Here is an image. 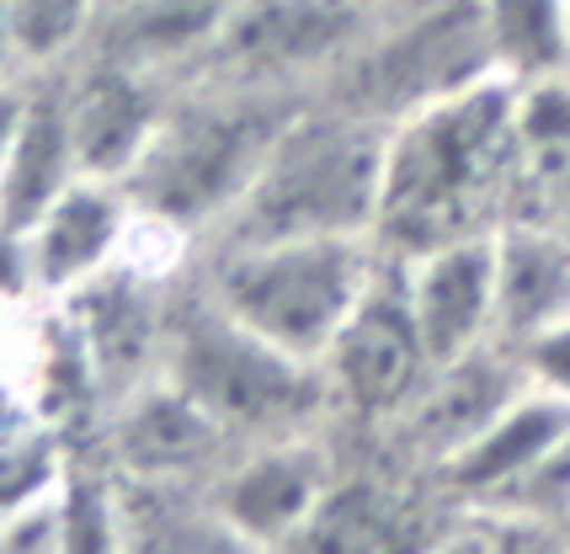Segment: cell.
Segmentation results:
<instances>
[{"instance_id": "14", "label": "cell", "mask_w": 570, "mask_h": 554, "mask_svg": "<svg viewBox=\"0 0 570 554\" xmlns=\"http://www.w3.org/2000/svg\"><path fill=\"white\" fill-rule=\"evenodd\" d=\"M570 427V400L528 384L518 400L501 410L474 443H464L453 458L438 464L443 485L470 506H497L539 458L554 448V437Z\"/></svg>"}, {"instance_id": "4", "label": "cell", "mask_w": 570, "mask_h": 554, "mask_svg": "<svg viewBox=\"0 0 570 554\" xmlns=\"http://www.w3.org/2000/svg\"><path fill=\"white\" fill-rule=\"evenodd\" d=\"M288 118L294 112L250 97L166 107L149 150L124 177L134 214L176 235L219 229L235 214V202L250 192Z\"/></svg>"}, {"instance_id": "8", "label": "cell", "mask_w": 570, "mask_h": 554, "mask_svg": "<svg viewBox=\"0 0 570 554\" xmlns=\"http://www.w3.org/2000/svg\"><path fill=\"white\" fill-rule=\"evenodd\" d=\"M331 485L336 479L325 448L304 432H288V437H262L219 479L214 506L235 544H298L331 496Z\"/></svg>"}, {"instance_id": "25", "label": "cell", "mask_w": 570, "mask_h": 554, "mask_svg": "<svg viewBox=\"0 0 570 554\" xmlns=\"http://www.w3.org/2000/svg\"><path fill=\"white\" fill-rule=\"evenodd\" d=\"M32 288V261H27V235L0 225V294Z\"/></svg>"}, {"instance_id": "15", "label": "cell", "mask_w": 570, "mask_h": 554, "mask_svg": "<svg viewBox=\"0 0 570 554\" xmlns=\"http://www.w3.org/2000/svg\"><path fill=\"white\" fill-rule=\"evenodd\" d=\"M229 432L203 410L187 389L145 384L118 416V458L134 479H187L219 458Z\"/></svg>"}, {"instance_id": "17", "label": "cell", "mask_w": 570, "mask_h": 554, "mask_svg": "<svg viewBox=\"0 0 570 554\" xmlns=\"http://www.w3.org/2000/svg\"><path fill=\"white\" fill-rule=\"evenodd\" d=\"M80 177L86 171H80V155H75L65 86L27 91L22 128H17L11 155H6V171H0V225L27 235L53 208V198Z\"/></svg>"}, {"instance_id": "5", "label": "cell", "mask_w": 570, "mask_h": 554, "mask_svg": "<svg viewBox=\"0 0 570 554\" xmlns=\"http://www.w3.org/2000/svg\"><path fill=\"white\" fill-rule=\"evenodd\" d=\"M160 353H166V378L187 389L229 437L262 443L309 432L331 395L321 363L273 347L214 299H187V309L166 315Z\"/></svg>"}, {"instance_id": "7", "label": "cell", "mask_w": 570, "mask_h": 554, "mask_svg": "<svg viewBox=\"0 0 570 554\" xmlns=\"http://www.w3.org/2000/svg\"><path fill=\"white\" fill-rule=\"evenodd\" d=\"M485 76H497V65H491V43L480 22V0H448L443 11L411 17L379 49H368V59L357 65V101H363L357 112L405 118Z\"/></svg>"}, {"instance_id": "27", "label": "cell", "mask_w": 570, "mask_h": 554, "mask_svg": "<svg viewBox=\"0 0 570 554\" xmlns=\"http://www.w3.org/2000/svg\"><path fill=\"white\" fill-rule=\"evenodd\" d=\"M17 70V43H11V6L0 0V80H11Z\"/></svg>"}, {"instance_id": "22", "label": "cell", "mask_w": 570, "mask_h": 554, "mask_svg": "<svg viewBox=\"0 0 570 554\" xmlns=\"http://www.w3.org/2000/svg\"><path fill=\"white\" fill-rule=\"evenodd\" d=\"M298 544H315V550H390L400 544V506H390L379 491L368 485H331L325 506L315 512L309 533Z\"/></svg>"}, {"instance_id": "2", "label": "cell", "mask_w": 570, "mask_h": 554, "mask_svg": "<svg viewBox=\"0 0 570 554\" xmlns=\"http://www.w3.org/2000/svg\"><path fill=\"white\" fill-rule=\"evenodd\" d=\"M390 128L363 112L288 118L250 192L219 225L224 246L288 240V235H373L384 192Z\"/></svg>"}, {"instance_id": "1", "label": "cell", "mask_w": 570, "mask_h": 554, "mask_svg": "<svg viewBox=\"0 0 570 554\" xmlns=\"http://www.w3.org/2000/svg\"><path fill=\"white\" fill-rule=\"evenodd\" d=\"M522 133L518 80L485 76L405 112L384 145L379 229L405 256L470 235Z\"/></svg>"}, {"instance_id": "28", "label": "cell", "mask_w": 570, "mask_h": 554, "mask_svg": "<svg viewBox=\"0 0 570 554\" xmlns=\"http://www.w3.org/2000/svg\"><path fill=\"white\" fill-rule=\"evenodd\" d=\"M128 6H139V0H97L101 17H118V11H128ZM97 27H101V22H97Z\"/></svg>"}, {"instance_id": "11", "label": "cell", "mask_w": 570, "mask_h": 554, "mask_svg": "<svg viewBox=\"0 0 570 554\" xmlns=\"http://www.w3.org/2000/svg\"><path fill=\"white\" fill-rule=\"evenodd\" d=\"M363 0H240L214 59L250 80H283L347 53L363 38Z\"/></svg>"}, {"instance_id": "21", "label": "cell", "mask_w": 570, "mask_h": 554, "mask_svg": "<svg viewBox=\"0 0 570 554\" xmlns=\"http://www.w3.org/2000/svg\"><path fill=\"white\" fill-rule=\"evenodd\" d=\"M6 6H11L17 65L27 70H49L59 59H70L101 22L97 0H6Z\"/></svg>"}, {"instance_id": "16", "label": "cell", "mask_w": 570, "mask_h": 554, "mask_svg": "<svg viewBox=\"0 0 570 554\" xmlns=\"http://www.w3.org/2000/svg\"><path fill=\"white\" fill-rule=\"evenodd\" d=\"M570 315V235L539 225L497 229V342L528 347Z\"/></svg>"}, {"instance_id": "23", "label": "cell", "mask_w": 570, "mask_h": 554, "mask_svg": "<svg viewBox=\"0 0 570 554\" xmlns=\"http://www.w3.org/2000/svg\"><path fill=\"white\" fill-rule=\"evenodd\" d=\"M480 512H497L512 523H570V427L497 506H480Z\"/></svg>"}, {"instance_id": "12", "label": "cell", "mask_w": 570, "mask_h": 554, "mask_svg": "<svg viewBox=\"0 0 570 554\" xmlns=\"http://www.w3.org/2000/svg\"><path fill=\"white\" fill-rule=\"evenodd\" d=\"M65 107H70L80 171L101 181H124L166 118V101L155 97L149 70L107 59V53L80 80L65 86Z\"/></svg>"}, {"instance_id": "26", "label": "cell", "mask_w": 570, "mask_h": 554, "mask_svg": "<svg viewBox=\"0 0 570 554\" xmlns=\"http://www.w3.org/2000/svg\"><path fill=\"white\" fill-rule=\"evenodd\" d=\"M22 112H27V91L0 80V171H6V155H11V139L22 128Z\"/></svg>"}, {"instance_id": "19", "label": "cell", "mask_w": 570, "mask_h": 554, "mask_svg": "<svg viewBox=\"0 0 570 554\" xmlns=\"http://www.w3.org/2000/svg\"><path fill=\"white\" fill-rule=\"evenodd\" d=\"M240 0H139L118 17H101L107 59H124L139 70L176 65L187 53H214Z\"/></svg>"}, {"instance_id": "13", "label": "cell", "mask_w": 570, "mask_h": 554, "mask_svg": "<svg viewBox=\"0 0 570 554\" xmlns=\"http://www.w3.org/2000/svg\"><path fill=\"white\" fill-rule=\"evenodd\" d=\"M128 202L124 181L80 177L70 181L53 208L27 229V261H32V288L75 294L97 273H107L128 240Z\"/></svg>"}, {"instance_id": "10", "label": "cell", "mask_w": 570, "mask_h": 554, "mask_svg": "<svg viewBox=\"0 0 570 554\" xmlns=\"http://www.w3.org/2000/svg\"><path fill=\"white\" fill-rule=\"evenodd\" d=\"M528 384L533 378L522 368V357L512 347H501V342H485V347H474L464 357H448L426 374V384L395 416L400 437L422 458H432V469H438L443 458H453L464 443H474L491 427Z\"/></svg>"}, {"instance_id": "20", "label": "cell", "mask_w": 570, "mask_h": 554, "mask_svg": "<svg viewBox=\"0 0 570 554\" xmlns=\"http://www.w3.org/2000/svg\"><path fill=\"white\" fill-rule=\"evenodd\" d=\"M497 76L549 86L570 70V0H480Z\"/></svg>"}, {"instance_id": "18", "label": "cell", "mask_w": 570, "mask_h": 554, "mask_svg": "<svg viewBox=\"0 0 570 554\" xmlns=\"http://www.w3.org/2000/svg\"><path fill=\"white\" fill-rule=\"evenodd\" d=\"M80 315V347L91 357V374L107 384H128L149 363L155 347H166V315L149 294L145 277L124 273L118 261L97 273L86 288H75Z\"/></svg>"}, {"instance_id": "3", "label": "cell", "mask_w": 570, "mask_h": 554, "mask_svg": "<svg viewBox=\"0 0 570 554\" xmlns=\"http://www.w3.org/2000/svg\"><path fill=\"white\" fill-rule=\"evenodd\" d=\"M379 267L384 261L373 256V235L250 240L219 251L208 299L283 353L325 363L336 330L347 326Z\"/></svg>"}, {"instance_id": "9", "label": "cell", "mask_w": 570, "mask_h": 554, "mask_svg": "<svg viewBox=\"0 0 570 554\" xmlns=\"http://www.w3.org/2000/svg\"><path fill=\"white\" fill-rule=\"evenodd\" d=\"M405 294L432 363L497 342V229H470L405 256Z\"/></svg>"}, {"instance_id": "24", "label": "cell", "mask_w": 570, "mask_h": 554, "mask_svg": "<svg viewBox=\"0 0 570 554\" xmlns=\"http://www.w3.org/2000/svg\"><path fill=\"white\" fill-rule=\"evenodd\" d=\"M518 357H522V368H528V378H533L539 389L570 400V315L560 320V326H549L544 336H533L528 347H518Z\"/></svg>"}, {"instance_id": "6", "label": "cell", "mask_w": 570, "mask_h": 554, "mask_svg": "<svg viewBox=\"0 0 570 554\" xmlns=\"http://www.w3.org/2000/svg\"><path fill=\"white\" fill-rule=\"evenodd\" d=\"M438 363L426 353L422 326L411 315V294H405V273L400 267H379L368 294L357 299L347 326L336 330L331 353H325L321 374L331 395L357 410V416H390L395 422L405 400L426 384Z\"/></svg>"}]
</instances>
